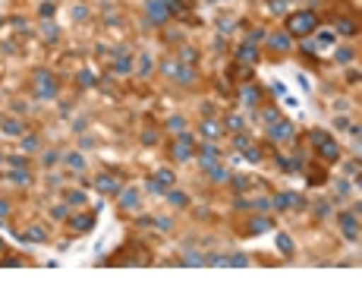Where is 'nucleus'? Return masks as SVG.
<instances>
[{"label": "nucleus", "instance_id": "f257e3e1", "mask_svg": "<svg viewBox=\"0 0 362 284\" xmlns=\"http://www.w3.org/2000/svg\"><path fill=\"white\" fill-rule=\"evenodd\" d=\"M290 29H293V32H309V29H312V16H296V19H290Z\"/></svg>", "mask_w": 362, "mask_h": 284}]
</instances>
